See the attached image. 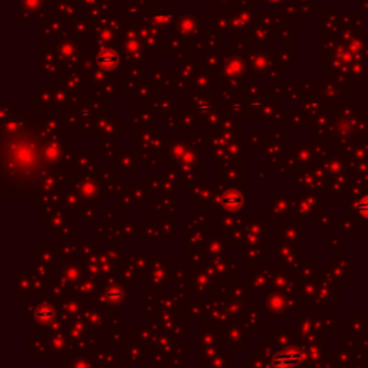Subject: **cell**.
Listing matches in <instances>:
<instances>
[{"label":"cell","mask_w":368,"mask_h":368,"mask_svg":"<svg viewBox=\"0 0 368 368\" xmlns=\"http://www.w3.org/2000/svg\"><path fill=\"white\" fill-rule=\"evenodd\" d=\"M357 210H358V213H360L361 216L368 219V196L362 197L360 202L357 203Z\"/></svg>","instance_id":"6da1fadb"}]
</instances>
